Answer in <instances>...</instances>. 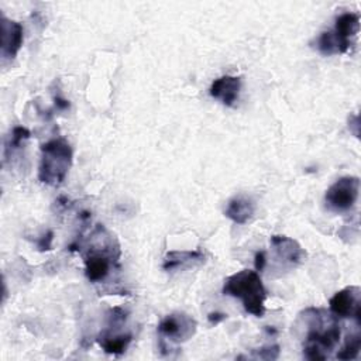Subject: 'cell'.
Wrapping results in <instances>:
<instances>
[{
	"label": "cell",
	"instance_id": "6da1fadb",
	"mask_svg": "<svg viewBox=\"0 0 361 361\" xmlns=\"http://www.w3.org/2000/svg\"><path fill=\"white\" fill-rule=\"evenodd\" d=\"M223 295L241 300L247 313L262 317L265 313L267 289L258 271L243 269L224 279Z\"/></svg>",
	"mask_w": 361,
	"mask_h": 361
},
{
	"label": "cell",
	"instance_id": "7a4b0ae2",
	"mask_svg": "<svg viewBox=\"0 0 361 361\" xmlns=\"http://www.w3.org/2000/svg\"><path fill=\"white\" fill-rule=\"evenodd\" d=\"M73 159V151L71 144L62 138H52L41 145V158L38 165L39 182L49 186H59L71 166Z\"/></svg>",
	"mask_w": 361,
	"mask_h": 361
},
{
	"label": "cell",
	"instance_id": "3957f363",
	"mask_svg": "<svg viewBox=\"0 0 361 361\" xmlns=\"http://www.w3.org/2000/svg\"><path fill=\"white\" fill-rule=\"evenodd\" d=\"M312 310V322L310 329L306 336L305 344H303V355L305 358L310 361L317 360H326L329 358V354L337 347L341 337V329L337 323V317L331 316L329 319V323H324V317L322 314V310L319 309H310Z\"/></svg>",
	"mask_w": 361,
	"mask_h": 361
},
{
	"label": "cell",
	"instance_id": "277c9868",
	"mask_svg": "<svg viewBox=\"0 0 361 361\" xmlns=\"http://www.w3.org/2000/svg\"><path fill=\"white\" fill-rule=\"evenodd\" d=\"M360 28V16L357 13H343L336 18L334 28L324 31L317 38V49L322 55L344 54L350 48V37Z\"/></svg>",
	"mask_w": 361,
	"mask_h": 361
},
{
	"label": "cell",
	"instance_id": "5b68a950",
	"mask_svg": "<svg viewBox=\"0 0 361 361\" xmlns=\"http://www.w3.org/2000/svg\"><path fill=\"white\" fill-rule=\"evenodd\" d=\"M360 195V179L343 176L337 179L324 193V206L329 212L344 213L353 209Z\"/></svg>",
	"mask_w": 361,
	"mask_h": 361
},
{
	"label": "cell",
	"instance_id": "8992f818",
	"mask_svg": "<svg viewBox=\"0 0 361 361\" xmlns=\"http://www.w3.org/2000/svg\"><path fill=\"white\" fill-rule=\"evenodd\" d=\"M196 320L182 312H175L165 316L158 324V333L173 343H183L196 333Z\"/></svg>",
	"mask_w": 361,
	"mask_h": 361
},
{
	"label": "cell",
	"instance_id": "52a82bcc",
	"mask_svg": "<svg viewBox=\"0 0 361 361\" xmlns=\"http://www.w3.org/2000/svg\"><path fill=\"white\" fill-rule=\"evenodd\" d=\"M329 307L334 317H351L355 320L357 326L361 327V299L358 286H348L336 292L329 300Z\"/></svg>",
	"mask_w": 361,
	"mask_h": 361
},
{
	"label": "cell",
	"instance_id": "ba28073f",
	"mask_svg": "<svg viewBox=\"0 0 361 361\" xmlns=\"http://www.w3.org/2000/svg\"><path fill=\"white\" fill-rule=\"evenodd\" d=\"M118 255L111 251L103 250H89L85 257V275L90 282H102L110 274L111 264L116 262Z\"/></svg>",
	"mask_w": 361,
	"mask_h": 361
},
{
	"label": "cell",
	"instance_id": "9c48e42d",
	"mask_svg": "<svg viewBox=\"0 0 361 361\" xmlns=\"http://www.w3.org/2000/svg\"><path fill=\"white\" fill-rule=\"evenodd\" d=\"M24 41V28L18 21L1 16V58L11 61L18 54Z\"/></svg>",
	"mask_w": 361,
	"mask_h": 361
},
{
	"label": "cell",
	"instance_id": "30bf717a",
	"mask_svg": "<svg viewBox=\"0 0 361 361\" xmlns=\"http://www.w3.org/2000/svg\"><path fill=\"white\" fill-rule=\"evenodd\" d=\"M271 245L275 251V257L283 267H296L306 258V251L299 243L286 235H272Z\"/></svg>",
	"mask_w": 361,
	"mask_h": 361
},
{
	"label": "cell",
	"instance_id": "8fae6325",
	"mask_svg": "<svg viewBox=\"0 0 361 361\" xmlns=\"http://www.w3.org/2000/svg\"><path fill=\"white\" fill-rule=\"evenodd\" d=\"M241 89V78L224 75L214 79L210 85L209 93L212 97L220 100L224 106L231 107L238 99V93Z\"/></svg>",
	"mask_w": 361,
	"mask_h": 361
},
{
	"label": "cell",
	"instance_id": "7c38bea8",
	"mask_svg": "<svg viewBox=\"0 0 361 361\" xmlns=\"http://www.w3.org/2000/svg\"><path fill=\"white\" fill-rule=\"evenodd\" d=\"M255 213V203L247 196H235L228 200L224 216L237 224L248 223Z\"/></svg>",
	"mask_w": 361,
	"mask_h": 361
},
{
	"label": "cell",
	"instance_id": "4fadbf2b",
	"mask_svg": "<svg viewBox=\"0 0 361 361\" xmlns=\"http://www.w3.org/2000/svg\"><path fill=\"white\" fill-rule=\"evenodd\" d=\"M206 259L204 254L200 250H190V251H169L165 258H164V264L162 268L165 271H173V269H182L185 267H190V265H199L203 264Z\"/></svg>",
	"mask_w": 361,
	"mask_h": 361
},
{
	"label": "cell",
	"instance_id": "5bb4252c",
	"mask_svg": "<svg viewBox=\"0 0 361 361\" xmlns=\"http://www.w3.org/2000/svg\"><path fill=\"white\" fill-rule=\"evenodd\" d=\"M131 337L133 336L130 333L111 336L110 333L103 331L102 334L97 336L96 341L99 343V345L103 348L104 353L113 354V355H118V354H123L126 351V348L131 343Z\"/></svg>",
	"mask_w": 361,
	"mask_h": 361
},
{
	"label": "cell",
	"instance_id": "9a60e30c",
	"mask_svg": "<svg viewBox=\"0 0 361 361\" xmlns=\"http://www.w3.org/2000/svg\"><path fill=\"white\" fill-rule=\"evenodd\" d=\"M361 350V334H351L347 337L344 345L340 348V351L337 353V358L338 360H354L358 357Z\"/></svg>",
	"mask_w": 361,
	"mask_h": 361
},
{
	"label": "cell",
	"instance_id": "2e32d148",
	"mask_svg": "<svg viewBox=\"0 0 361 361\" xmlns=\"http://www.w3.org/2000/svg\"><path fill=\"white\" fill-rule=\"evenodd\" d=\"M30 138V131L25 128V127H21V126H17L13 128L11 131V135H10V140L6 145V149H4V155L8 154V151H13V149H17L23 145V142L25 140Z\"/></svg>",
	"mask_w": 361,
	"mask_h": 361
},
{
	"label": "cell",
	"instance_id": "e0dca14e",
	"mask_svg": "<svg viewBox=\"0 0 361 361\" xmlns=\"http://www.w3.org/2000/svg\"><path fill=\"white\" fill-rule=\"evenodd\" d=\"M279 345L278 344H271V345H265L261 348H255L252 350V357L254 358H259V360H276L279 357Z\"/></svg>",
	"mask_w": 361,
	"mask_h": 361
},
{
	"label": "cell",
	"instance_id": "ac0fdd59",
	"mask_svg": "<svg viewBox=\"0 0 361 361\" xmlns=\"http://www.w3.org/2000/svg\"><path fill=\"white\" fill-rule=\"evenodd\" d=\"M52 238H54V233L52 231H48L47 234H44L39 241H38V248L41 251H45V250H51V243H52Z\"/></svg>",
	"mask_w": 361,
	"mask_h": 361
},
{
	"label": "cell",
	"instance_id": "d6986e66",
	"mask_svg": "<svg viewBox=\"0 0 361 361\" xmlns=\"http://www.w3.org/2000/svg\"><path fill=\"white\" fill-rule=\"evenodd\" d=\"M254 264H255V271H262L265 268V264H267V258H265V252L264 251H259L255 254V258H254Z\"/></svg>",
	"mask_w": 361,
	"mask_h": 361
},
{
	"label": "cell",
	"instance_id": "ffe728a7",
	"mask_svg": "<svg viewBox=\"0 0 361 361\" xmlns=\"http://www.w3.org/2000/svg\"><path fill=\"white\" fill-rule=\"evenodd\" d=\"M207 319L212 324H219L220 322L226 320L227 319V314L226 313H220V312H212L207 314Z\"/></svg>",
	"mask_w": 361,
	"mask_h": 361
}]
</instances>
